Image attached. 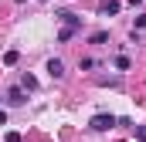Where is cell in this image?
<instances>
[{
    "mask_svg": "<svg viewBox=\"0 0 146 142\" xmlns=\"http://www.w3.org/2000/svg\"><path fill=\"white\" fill-rule=\"evenodd\" d=\"M115 125H119V118L109 115V112H99V115H92V122H88L92 132H109V129H115Z\"/></svg>",
    "mask_w": 146,
    "mask_h": 142,
    "instance_id": "obj_1",
    "label": "cell"
},
{
    "mask_svg": "<svg viewBox=\"0 0 146 142\" xmlns=\"http://www.w3.org/2000/svg\"><path fill=\"white\" fill-rule=\"evenodd\" d=\"M99 10H102L106 17H115V14L122 10V3H119V0H102V3H99Z\"/></svg>",
    "mask_w": 146,
    "mask_h": 142,
    "instance_id": "obj_2",
    "label": "cell"
},
{
    "mask_svg": "<svg viewBox=\"0 0 146 142\" xmlns=\"http://www.w3.org/2000/svg\"><path fill=\"white\" fill-rule=\"evenodd\" d=\"M7 102H10V105H24V102H27V91H24V88H10V91H7Z\"/></svg>",
    "mask_w": 146,
    "mask_h": 142,
    "instance_id": "obj_3",
    "label": "cell"
},
{
    "mask_svg": "<svg viewBox=\"0 0 146 142\" xmlns=\"http://www.w3.org/2000/svg\"><path fill=\"white\" fill-rule=\"evenodd\" d=\"M48 74H51L54 81H58V78H65V64H61L58 58H51V61H48Z\"/></svg>",
    "mask_w": 146,
    "mask_h": 142,
    "instance_id": "obj_4",
    "label": "cell"
},
{
    "mask_svg": "<svg viewBox=\"0 0 146 142\" xmlns=\"http://www.w3.org/2000/svg\"><path fill=\"white\" fill-rule=\"evenodd\" d=\"M61 20H65V27H72V31L82 27V17H78V14H61Z\"/></svg>",
    "mask_w": 146,
    "mask_h": 142,
    "instance_id": "obj_5",
    "label": "cell"
},
{
    "mask_svg": "<svg viewBox=\"0 0 146 142\" xmlns=\"http://www.w3.org/2000/svg\"><path fill=\"white\" fill-rule=\"evenodd\" d=\"M21 88H24V91H34V88H37V78H34V74H24V78H21Z\"/></svg>",
    "mask_w": 146,
    "mask_h": 142,
    "instance_id": "obj_6",
    "label": "cell"
},
{
    "mask_svg": "<svg viewBox=\"0 0 146 142\" xmlns=\"http://www.w3.org/2000/svg\"><path fill=\"white\" fill-rule=\"evenodd\" d=\"M88 41H92V44H106V41H109V31H95Z\"/></svg>",
    "mask_w": 146,
    "mask_h": 142,
    "instance_id": "obj_7",
    "label": "cell"
},
{
    "mask_svg": "<svg viewBox=\"0 0 146 142\" xmlns=\"http://www.w3.org/2000/svg\"><path fill=\"white\" fill-rule=\"evenodd\" d=\"M95 64H99L95 58H82V61H78V68H82V71H92V68H95Z\"/></svg>",
    "mask_w": 146,
    "mask_h": 142,
    "instance_id": "obj_8",
    "label": "cell"
},
{
    "mask_svg": "<svg viewBox=\"0 0 146 142\" xmlns=\"http://www.w3.org/2000/svg\"><path fill=\"white\" fill-rule=\"evenodd\" d=\"M17 61H21L17 51H7V54H3V64H17Z\"/></svg>",
    "mask_w": 146,
    "mask_h": 142,
    "instance_id": "obj_9",
    "label": "cell"
},
{
    "mask_svg": "<svg viewBox=\"0 0 146 142\" xmlns=\"http://www.w3.org/2000/svg\"><path fill=\"white\" fill-rule=\"evenodd\" d=\"M115 68H119V71H129V58H126V54H119V58H115Z\"/></svg>",
    "mask_w": 146,
    "mask_h": 142,
    "instance_id": "obj_10",
    "label": "cell"
},
{
    "mask_svg": "<svg viewBox=\"0 0 146 142\" xmlns=\"http://www.w3.org/2000/svg\"><path fill=\"white\" fill-rule=\"evenodd\" d=\"M72 37H75V31H72V27H65V31L58 34V41H72Z\"/></svg>",
    "mask_w": 146,
    "mask_h": 142,
    "instance_id": "obj_11",
    "label": "cell"
},
{
    "mask_svg": "<svg viewBox=\"0 0 146 142\" xmlns=\"http://www.w3.org/2000/svg\"><path fill=\"white\" fill-rule=\"evenodd\" d=\"M136 142H146V125H139V129H136Z\"/></svg>",
    "mask_w": 146,
    "mask_h": 142,
    "instance_id": "obj_12",
    "label": "cell"
},
{
    "mask_svg": "<svg viewBox=\"0 0 146 142\" xmlns=\"http://www.w3.org/2000/svg\"><path fill=\"white\" fill-rule=\"evenodd\" d=\"M3 139H7V142H21V135H17V132H7Z\"/></svg>",
    "mask_w": 146,
    "mask_h": 142,
    "instance_id": "obj_13",
    "label": "cell"
},
{
    "mask_svg": "<svg viewBox=\"0 0 146 142\" xmlns=\"http://www.w3.org/2000/svg\"><path fill=\"white\" fill-rule=\"evenodd\" d=\"M136 27H146V14H139V17H136Z\"/></svg>",
    "mask_w": 146,
    "mask_h": 142,
    "instance_id": "obj_14",
    "label": "cell"
},
{
    "mask_svg": "<svg viewBox=\"0 0 146 142\" xmlns=\"http://www.w3.org/2000/svg\"><path fill=\"white\" fill-rule=\"evenodd\" d=\"M0 125H7V112L3 108H0Z\"/></svg>",
    "mask_w": 146,
    "mask_h": 142,
    "instance_id": "obj_15",
    "label": "cell"
},
{
    "mask_svg": "<svg viewBox=\"0 0 146 142\" xmlns=\"http://www.w3.org/2000/svg\"><path fill=\"white\" fill-rule=\"evenodd\" d=\"M129 3H133V7H139V3H143V0H129Z\"/></svg>",
    "mask_w": 146,
    "mask_h": 142,
    "instance_id": "obj_16",
    "label": "cell"
},
{
    "mask_svg": "<svg viewBox=\"0 0 146 142\" xmlns=\"http://www.w3.org/2000/svg\"><path fill=\"white\" fill-rule=\"evenodd\" d=\"M17 3H24V0H17Z\"/></svg>",
    "mask_w": 146,
    "mask_h": 142,
    "instance_id": "obj_17",
    "label": "cell"
}]
</instances>
